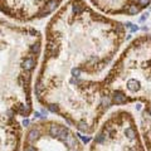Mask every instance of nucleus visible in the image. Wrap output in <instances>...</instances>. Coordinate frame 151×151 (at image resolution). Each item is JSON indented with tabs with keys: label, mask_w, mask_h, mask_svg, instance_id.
Segmentation results:
<instances>
[{
	"label": "nucleus",
	"mask_w": 151,
	"mask_h": 151,
	"mask_svg": "<svg viewBox=\"0 0 151 151\" xmlns=\"http://www.w3.org/2000/svg\"><path fill=\"white\" fill-rule=\"evenodd\" d=\"M29 125V120H24L23 121V126H28Z\"/></svg>",
	"instance_id": "14"
},
{
	"label": "nucleus",
	"mask_w": 151,
	"mask_h": 151,
	"mask_svg": "<svg viewBox=\"0 0 151 151\" xmlns=\"http://www.w3.org/2000/svg\"><path fill=\"white\" fill-rule=\"evenodd\" d=\"M137 29H138V27H137V25H134V24H131V25H130V30H131L132 33H134V31H136Z\"/></svg>",
	"instance_id": "12"
},
{
	"label": "nucleus",
	"mask_w": 151,
	"mask_h": 151,
	"mask_svg": "<svg viewBox=\"0 0 151 151\" xmlns=\"http://www.w3.org/2000/svg\"><path fill=\"white\" fill-rule=\"evenodd\" d=\"M140 10H141V8H140L137 4H130V5L126 8L125 13L127 15H136L140 13Z\"/></svg>",
	"instance_id": "6"
},
{
	"label": "nucleus",
	"mask_w": 151,
	"mask_h": 151,
	"mask_svg": "<svg viewBox=\"0 0 151 151\" xmlns=\"http://www.w3.org/2000/svg\"><path fill=\"white\" fill-rule=\"evenodd\" d=\"M147 13H145V14L142 15V16H141V18H140V21H144V20H146V19H147Z\"/></svg>",
	"instance_id": "13"
},
{
	"label": "nucleus",
	"mask_w": 151,
	"mask_h": 151,
	"mask_svg": "<svg viewBox=\"0 0 151 151\" xmlns=\"http://www.w3.org/2000/svg\"><path fill=\"white\" fill-rule=\"evenodd\" d=\"M77 136H79V137H81V140H82V141H83L84 144H87V142H88V141L91 140V137H86V136H81L79 134H78Z\"/></svg>",
	"instance_id": "11"
},
{
	"label": "nucleus",
	"mask_w": 151,
	"mask_h": 151,
	"mask_svg": "<svg viewBox=\"0 0 151 151\" xmlns=\"http://www.w3.org/2000/svg\"><path fill=\"white\" fill-rule=\"evenodd\" d=\"M151 0H137V5L142 9V8H145V6H147L149 4H150Z\"/></svg>",
	"instance_id": "9"
},
{
	"label": "nucleus",
	"mask_w": 151,
	"mask_h": 151,
	"mask_svg": "<svg viewBox=\"0 0 151 151\" xmlns=\"http://www.w3.org/2000/svg\"><path fill=\"white\" fill-rule=\"evenodd\" d=\"M24 151H37V150H35V147H34L31 144H28V145L24 147Z\"/></svg>",
	"instance_id": "10"
},
{
	"label": "nucleus",
	"mask_w": 151,
	"mask_h": 151,
	"mask_svg": "<svg viewBox=\"0 0 151 151\" xmlns=\"http://www.w3.org/2000/svg\"><path fill=\"white\" fill-rule=\"evenodd\" d=\"M68 150L69 151H79L78 150V146H77V147H73V149H68Z\"/></svg>",
	"instance_id": "15"
},
{
	"label": "nucleus",
	"mask_w": 151,
	"mask_h": 151,
	"mask_svg": "<svg viewBox=\"0 0 151 151\" xmlns=\"http://www.w3.org/2000/svg\"><path fill=\"white\" fill-rule=\"evenodd\" d=\"M39 136H40V131L37 128V127H34V128H31L29 132H28V135H27V141L31 144V142H34V141H37L38 138H39Z\"/></svg>",
	"instance_id": "4"
},
{
	"label": "nucleus",
	"mask_w": 151,
	"mask_h": 151,
	"mask_svg": "<svg viewBox=\"0 0 151 151\" xmlns=\"http://www.w3.org/2000/svg\"><path fill=\"white\" fill-rule=\"evenodd\" d=\"M64 142V145L68 147V149H73V147H77V146H79V142H78V140L76 138V136L71 132L69 135L67 136V138L63 141Z\"/></svg>",
	"instance_id": "1"
},
{
	"label": "nucleus",
	"mask_w": 151,
	"mask_h": 151,
	"mask_svg": "<svg viewBox=\"0 0 151 151\" xmlns=\"http://www.w3.org/2000/svg\"><path fill=\"white\" fill-rule=\"evenodd\" d=\"M30 53L38 56V54L40 53V43H35V44L31 45V47H30Z\"/></svg>",
	"instance_id": "7"
},
{
	"label": "nucleus",
	"mask_w": 151,
	"mask_h": 151,
	"mask_svg": "<svg viewBox=\"0 0 151 151\" xmlns=\"http://www.w3.org/2000/svg\"><path fill=\"white\" fill-rule=\"evenodd\" d=\"M125 136H126V138L130 140V141H132V140L137 138V131H136L135 126H134L132 123L125 128Z\"/></svg>",
	"instance_id": "2"
},
{
	"label": "nucleus",
	"mask_w": 151,
	"mask_h": 151,
	"mask_svg": "<svg viewBox=\"0 0 151 151\" xmlns=\"http://www.w3.org/2000/svg\"><path fill=\"white\" fill-rule=\"evenodd\" d=\"M62 130H63V126L57 125V123H52L49 126V135L52 136V137H57L58 138V136L62 132Z\"/></svg>",
	"instance_id": "5"
},
{
	"label": "nucleus",
	"mask_w": 151,
	"mask_h": 151,
	"mask_svg": "<svg viewBox=\"0 0 151 151\" xmlns=\"http://www.w3.org/2000/svg\"><path fill=\"white\" fill-rule=\"evenodd\" d=\"M21 67H23L24 71L30 72V71L35 67V59H34L33 57H28V58H25V59L23 60V63H21Z\"/></svg>",
	"instance_id": "3"
},
{
	"label": "nucleus",
	"mask_w": 151,
	"mask_h": 151,
	"mask_svg": "<svg viewBox=\"0 0 151 151\" xmlns=\"http://www.w3.org/2000/svg\"><path fill=\"white\" fill-rule=\"evenodd\" d=\"M47 107H48V110H49L50 112H53V113H59V106L57 105V103H48Z\"/></svg>",
	"instance_id": "8"
}]
</instances>
